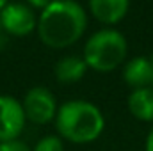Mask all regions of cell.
Here are the masks:
<instances>
[{
	"instance_id": "cell-1",
	"label": "cell",
	"mask_w": 153,
	"mask_h": 151,
	"mask_svg": "<svg viewBox=\"0 0 153 151\" xmlns=\"http://www.w3.org/2000/svg\"><path fill=\"white\" fill-rule=\"evenodd\" d=\"M87 29V13L75 0H55L38 13V32L45 46L62 50L78 43Z\"/></svg>"
},
{
	"instance_id": "cell-2",
	"label": "cell",
	"mask_w": 153,
	"mask_h": 151,
	"mask_svg": "<svg viewBox=\"0 0 153 151\" xmlns=\"http://www.w3.org/2000/svg\"><path fill=\"white\" fill-rule=\"evenodd\" d=\"M57 135L71 144H91L105 130V117L98 105L87 100L64 101L55 114Z\"/></svg>"
},
{
	"instance_id": "cell-3",
	"label": "cell",
	"mask_w": 153,
	"mask_h": 151,
	"mask_svg": "<svg viewBox=\"0 0 153 151\" xmlns=\"http://www.w3.org/2000/svg\"><path fill=\"white\" fill-rule=\"evenodd\" d=\"M126 38L116 29H102L85 41L82 59L89 70L98 73H111L126 62Z\"/></svg>"
},
{
	"instance_id": "cell-4",
	"label": "cell",
	"mask_w": 153,
	"mask_h": 151,
	"mask_svg": "<svg viewBox=\"0 0 153 151\" xmlns=\"http://www.w3.org/2000/svg\"><path fill=\"white\" fill-rule=\"evenodd\" d=\"M22 107L27 121L34 124H48L50 121L55 119V114L59 109L53 93L43 85H34L25 93L22 100Z\"/></svg>"
},
{
	"instance_id": "cell-5",
	"label": "cell",
	"mask_w": 153,
	"mask_h": 151,
	"mask_svg": "<svg viewBox=\"0 0 153 151\" xmlns=\"http://www.w3.org/2000/svg\"><path fill=\"white\" fill-rule=\"evenodd\" d=\"M0 25L4 34L23 38L36 30L38 27V13L22 2H7L5 7L0 11Z\"/></svg>"
},
{
	"instance_id": "cell-6",
	"label": "cell",
	"mask_w": 153,
	"mask_h": 151,
	"mask_svg": "<svg viewBox=\"0 0 153 151\" xmlns=\"http://www.w3.org/2000/svg\"><path fill=\"white\" fill-rule=\"evenodd\" d=\"M25 123L22 101L11 94H0V142L20 139Z\"/></svg>"
},
{
	"instance_id": "cell-7",
	"label": "cell",
	"mask_w": 153,
	"mask_h": 151,
	"mask_svg": "<svg viewBox=\"0 0 153 151\" xmlns=\"http://www.w3.org/2000/svg\"><path fill=\"white\" fill-rule=\"evenodd\" d=\"M152 59L148 57H132L121 68V78L132 91L152 87Z\"/></svg>"
},
{
	"instance_id": "cell-8",
	"label": "cell",
	"mask_w": 153,
	"mask_h": 151,
	"mask_svg": "<svg viewBox=\"0 0 153 151\" xmlns=\"http://www.w3.org/2000/svg\"><path fill=\"white\" fill-rule=\"evenodd\" d=\"M87 7L94 20L112 27L126 18L130 4L126 0H91Z\"/></svg>"
},
{
	"instance_id": "cell-9",
	"label": "cell",
	"mask_w": 153,
	"mask_h": 151,
	"mask_svg": "<svg viewBox=\"0 0 153 151\" xmlns=\"http://www.w3.org/2000/svg\"><path fill=\"white\" fill-rule=\"evenodd\" d=\"M87 64L82 55H64L53 66V76L61 84H75L87 73Z\"/></svg>"
},
{
	"instance_id": "cell-10",
	"label": "cell",
	"mask_w": 153,
	"mask_h": 151,
	"mask_svg": "<svg viewBox=\"0 0 153 151\" xmlns=\"http://www.w3.org/2000/svg\"><path fill=\"white\" fill-rule=\"evenodd\" d=\"M126 107H128V112L137 121L153 123V87L132 91L128 94Z\"/></svg>"
},
{
	"instance_id": "cell-11",
	"label": "cell",
	"mask_w": 153,
	"mask_h": 151,
	"mask_svg": "<svg viewBox=\"0 0 153 151\" xmlns=\"http://www.w3.org/2000/svg\"><path fill=\"white\" fill-rule=\"evenodd\" d=\"M32 151H64V142L59 135H45L36 142Z\"/></svg>"
},
{
	"instance_id": "cell-12",
	"label": "cell",
	"mask_w": 153,
	"mask_h": 151,
	"mask_svg": "<svg viewBox=\"0 0 153 151\" xmlns=\"http://www.w3.org/2000/svg\"><path fill=\"white\" fill-rule=\"evenodd\" d=\"M0 151H32V148H30L27 142H23V141L16 139V141L0 142Z\"/></svg>"
},
{
	"instance_id": "cell-13",
	"label": "cell",
	"mask_w": 153,
	"mask_h": 151,
	"mask_svg": "<svg viewBox=\"0 0 153 151\" xmlns=\"http://www.w3.org/2000/svg\"><path fill=\"white\" fill-rule=\"evenodd\" d=\"M144 151H153V124L146 135V144H144Z\"/></svg>"
},
{
	"instance_id": "cell-14",
	"label": "cell",
	"mask_w": 153,
	"mask_h": 151,
	"mask_svg": "<svg viewBox=\"0 0 153 151\" xmlns=\"http://www.w3.org/2000/svg\"><path fill=\"white\" fill-rule=\"evenodd\" d=\"M5 4H7V2H5V0H0V11H2V9H4V7H5Z\"/></svg>"
},
{
	"instance_id": "cell-15",
	"label": "cell",
	"mask_w": 153,
	"mask_h": 151,
	"mask_svg": "<svg viewBox=\"0 0 153 151\" xmlns=\"http://www.w3.org/2000/svg\"><path fill=\"white\" fill-rule=\"evenodd\" d=\"M152 70H153V59H152ZM152 87H153V76H152Z\"/></svg>"
}]
</instances>
